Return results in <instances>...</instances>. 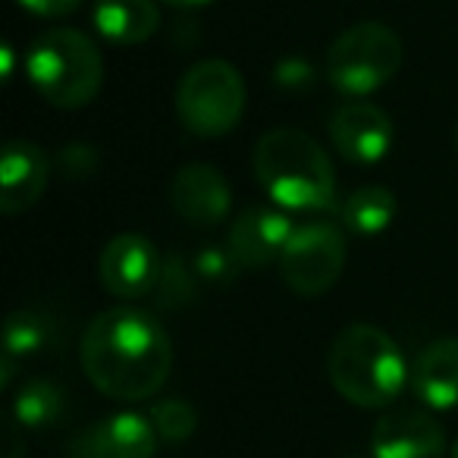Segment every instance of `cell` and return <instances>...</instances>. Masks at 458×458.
<instances>
[{
    "mask_svg": "<svg viewBox=\"0 0 458 458\" xmlns=\"http://www.w3.org/2000/svg\"><path fill=\"white\" fill-rule=\"evenodd\" d=\"M20 455H22V427L13 420L7 430V458H20Z\"/></svg>",
    "mask_w": 458,
    "mask_h": 458,
    "instance_id": "23",
    "label": "cell"
},
{
    "mask_svg": "<svg viewBox=\"0 0 458 458\" xmlns=\"http://www.w3.org/2000/svg\"><path fill=\"white\" fill-rule=\"evenodd\" d=\"M164 4H170V7L191 10V7H204V4H210V0H164Z\"/></svg>",
    "mask_w": 458,
    "mask_h": 458,
    "instance_id": "24",
    "label": "cell"
},
{
    "mask_svg": "<svg viewBox=\"0 0 458 458\" xmlns=\"http://www.w3.org/2000/svg\"><path fill=\"white\" fill-rule=\"evenodd\" d=\"M85 0H20V7L45 20H57V16H70L82 7Z\"/></svg>",
    "mask_w": 458,
    "mask_h": 458,
    "instance_id": "22",
    "label": "cell"
},
{
    "mask_svg": "<svg viewBox=\"0 0 458 458\" xmlns=\"http://www.w3.org/2000/svg\"><path fill=\"white\" fill-rule=\"evenodd\" d=\"M239 267H242V264L236 261V255L229 249H204V251H198V258H195L198 280H210V283L233 280Z\"/></svg>",
    "mask_w": 458,
    "mask_h": 458,
    "instance_id": "21",
    "label": "cell"
},
{
    "mask_svg": "<svg viewBox=\"0 0 458 458\" xmlns=\"http://www.w3.org/2000/svg\"><path fill=\"white\" fill-rule=\"evenodd\" d=\"M345 267V229L330 220H311L293 229L280 255V276L295 295L318 299L330 293Z\"/></svg>",
    "mask_w": 458,
    "mask_h": 458,
    "instance_id": "7",
    "label": "cell"
},
{
    "mask_svg": "<svg viewBox=\"0 0 458 458\" xmlns=\"http://www.w3.org/2000/svg\"><path fill=\"white\" fill-rule=\"evenodd\" d=\"M255 176L276 208L327 210L336 201V173L327 151L295 126L267 129L255 145Z\"/></svg>",
    "mask_w": 458,
    "mask_h": 458,
    "instance_id": "2",
    "label": "cell"
},
{
    "mask_svg": "<svg viewBox=\"0 0 458 458\" xmlns=\"http://www.w3.org/2000/svg\"><path fill=\"white\" fill-rule=\"evenodd\" d=\"M411 389L433 411L458 408V336L433 339L411 364Z\"/></svg>",
    "mask_w": 458,
    "mask_h": 458,
    "instance_id": "15",
    "label": "cell"
},
{
    "mask_svg": "<svg viewBox=\"0 0 458 458\" xmlns=\"http://www.w3.org/2000/svg\"><path fill=\"white\" fill-rule=\"evenodd\" d=\"M405 64V45L383 22L345 29L327 51V82L349 101L368 98L395 79Z\"/></svg>",
    "mask_w": 458,
    "mask_h": 458,
    "instance_id": "5",
    "label": "cell"
},
{
    "mask_svg": "<svg viewBox=\"0 0 458 458\" xmlns=\"http://www.w3.org/2000/svg\"><path fill=\"white\" fill-rule=\"evenodd\" d=\"M66 408V395L47 377H32L13 395V420L22 430H47L60 420Z\"/></svg>",
    "mask_w": 458,
    "mask_h": 458,
    "instance_id": "18",
    "label": "cell"
},
{
    "mask_svg": "<svg viewBox=\"0 0 458 458\" xmlns=\"http://www.w3.org/2000/svg\"><path fill=\"white\" fill-rule=\"evenodd\" d=\"M455 145H458V129H455Z\"/></svg>",
    "mask_w": 458,
    "mask_h": 458,
    "instance_id": "26",
    "label": "cell"
},
{
    "mask_svg": "<svg viewBox=\"0 0 458 458\" xmlns=\"http://www.w3.org/2000/svg\"><path fill=\"white\" fill-rule=\"evenodd\" d=\"M249 101L242 72L226 60L195 64L176 89V116L198 139H223L239 126Z\"/></svg>",
    "mask_w": 458,
    "mask_h": 458,
    "instance_id": "6",
    "label": "cell"
},
{
    "mask_svg": "<svg viewBox=\"0 0 458 458\" xmlns=\"http://www.w3.org/2000/svg\"><path fill=\"white\" fill-rule=\"evenodd\" d=\"M170 208L191 226H220L233 210V189L210 164H189L170 182Z\"/></svg>",
    "mask_w": 458,
    "mask_h": 458,
    "instance_id": "13",
    "label": "cell"
},
{
    "mask_svg": "<svg viewBox=\"0 0 458 458\" xmlns=\"http://www.w3.org/2000/svg\"><path fill=\"white\" fill-rule=\"evenodd\" d=\"M95 29L110 45H145L160 29V10L154 0H95Z\"/></svg>",
    "mask_w": 458,
    "mask_h": 458,
    "instance_id": "16",
    "label": "cell"
},
{
    "mask_svg": "<svg viewBox=\"0 0 458 458\" xmlns=\"http://www.w3.org/2000/svg\"><path fill=\"white\" fill-rule=\"evenodd\" d=\"M449 458H458V439L452 443V449H449Z\"/></svg>",
    "mask_w": 458,
    "mask_h": 458,
    "instance_id": "25",
    "label": "cell"
},
{
    "mask_svg": "<svg viewBox=\"0 0 458 458\" xmlns=\"http://www.w3.org/2000/svg\"><path fill=\"white\" fill-rule=\"evenodd\" d=\"M157 439L151 418L120 411L85 427L70 443V458H154Z\"/></svg>",
    "mask_w": 458,
    "mask_h": 458,
    "instance_id": "11",
    "label": "cell"
},
{
    "mask_svg": "<svg viewBox=\"0 0 458 458\" xmlns=\"http://www.w3.org/2000/svg\"><path fill=\"white\" fill-rule=\"evenodd\" d=\"M445 433L430 411L395 408L370 430V458H443Z\"/></svg>",
    "mask_w": 458,
    "mask_h": 458,
    "instance_id": "10",
    "label": "cell"
},
{
    "mask_svg": "<svg viewBox=\"0 0 458 458\" xmlns=\"http://www.w3.org/2000/svg\"><path fill=\"white\" fill-rule=\"evenodd\" d=\"M151 424L157 430V437L164 443H182L195 433L198 427V411L191 402L185 399H164V402H154L151 405Z\"/></svg>",
    "mask_w": 458,
    "mask_h": 458,
    "instance_id": "20",
    "label": "cell"
},
{
    "mask_svg": "<svg viewBox=\"0 0 458 458\" xmlns=\"http://www.w3.org/2000/svg\"><path fill=\"white\" fill-rule=\"evenodd\" d=\"M395 216H399V201L386 185H361L339 208V220H343L345 233L364 239L386 233L395 223Z\"/></svg>",
    "mask_w": 458,
    "mask_h": 458,
    "instance_id": "17",
    "label": "cell"
},
{
    "mask_svg": "<svg viewBox=\"0 0 458 458\" xmlns=\"http://www.w3.org/2000/svg\"><path fill=\"white\" fill-rule=\"evenodd\" d=\"M54 343V318L41 308H16L4 324V355L22 361Z\"/></svg>",
    "mask_w": 458,
    "mask_h": 458,
    "instance_id": "19",
    "label": "cell"
},
{
    "mask_svg": "<svg viewBox=\"0 0 458 458\" xmlns=\"http://www.w3.org/2000/svg\"><path fill=\"white\" fill-rule=\"evenodd\" d=\"M327 374L345 402L358 408H386L411 380L405 355L383 327L349 324L333 336Z\"/></svg>",
    "mask_w": 458,
    "mask_h": 458,
    "instance_id": "3",
    "label": "cell"
},
{
    "mask_svg": "<svg viewBox=\"0 0 458 458\" xmlns=\"http://www.w3.org/2000/svg\"><path fill=\"white\" fill-rule=\"evenodd\" d=\"M295 223L289 214L270 208V204H251L229 226L226 249L236 255V261L249 270H261L267 264L280 261Z\"/></svg>",
    "mask_w": 458,
    "mask_h": 458,
    "instance_id": "12",
    "label": "cell"
},
{
    "mask_svg": "<svg viewBox=\"0 0 458 458\" xmlns=\"http://www.w3.org/2000/svg\"><path fill=\"white\" fill-rule=\"evenodd\" d=\"M164 258L157 245L141 233H120L104 245L98 258V280L114 299H145L160 286Z\"/></svg>",
    "mask_w": 458,
    "mask_h": 458,
    "instance_id": "8",
    "label": "cell"
},
{
    "mask_svg": "<svg viewBox=\"0 0 458 458\" xmlns=\"http://www.w3.org/2000/svg\"><path fill=\"white\" fill-rule=\"evenodd\" d=\"M330 141L349 164L374 166L393 151L395 129L386 110L368 101H349L333 110L330 116Z\"/></svg>",
    "mask_w": 458,
    "mask_h": 458,
    "instance_id": "9",
    "label": "cell"
},
{
    "mask_svg": "<svg viewBox=\"0 0 458 458\" xmlns=\"http://www.w3.org/2000/svg\"><path fill=\"white\" fill-rule=\"evenodd\" d=\"M26 76L60 110L89 107L104 85V57L79 29H47L29 45Z\"/></svg>",
    "mask_w": 458,
    "mask_h": 458,
    "instance_id": "4",
    "label": "cell"
},
{
    "mask_svg": "<svg viewBox=\"0 0 458 458\" xmlns=\"http://www.w3.org/2000/svg\"><path fill=\"white\" fill-rule=\"evenodd\" d=\"M82 370L107 399L145 402L173 370L170 333L141 308H107L82 333Z\"/></svg>",
    "mask_w": 458,
    "mask_h": 458,
    "instance_id": "1",
    "label": "cell"
},
{
    "mask_svg": "<svg viewBox=\"0 0 458 458\" xmlns=\"http://www.w3.org/2000/svg\"><path fill=\"white\" fill-rule=\"evenodd\" d=\"M51 179V157L35 141H10L0 154V210L10 216L26 214L45 195Z\"/></svg>",
    "mask_w": 458,
    "mask_h": 458,
    "instance_id": "14",
    "label": "cell"
}]
</instances>
